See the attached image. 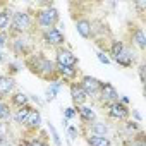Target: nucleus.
Returning <instances> with one entry per match:
<instances>
[{
  "label": "nucleus",
  "mask_w": 146,
  "mask_h": 146,
  "mask_svg": "<svg viewBox=\"0 0 146 146\" xmlns=\"http://www.w3.org/2000/svg\"><path fill=\"white\" fill-rule=\"evenodd\" d=\"M24 65L33 72L35 76L45 79V81H57L58 76H57V70H55V62H52L50 58H46L41 52H35V53H29L24 60Z\"/></svg>",
  "instance_id": "1"
},
{
  "label": "nucleus",
  "mask_w": 146,
  "mask_h": 146,
  "mask_svg": "<svg viewBox=\"0 0 146 146\" xmlns=\"http://www.w3.org/2000/svg\"><path fill=\"white\" fill-rule=\"evenodd\" d=\"M35 26V16L28 11H17L12 12V19H11V31L16 35H26L29 31H33Z\"/></svg>",
  "instance_id": "2"
},
{
  "label": "nucleus",
  "mask_w": 146,
  "mask_h": 146,
  "mask_svg": "<svg viewBox=\"0 0 146 146\" xmlns=\"http://www.w3.org/2000/svg\"><path fill=\"white\" fill-rule=\"evenodd\" d=\"M58 21H60V14H58V11L53 5L43 7V9L36 11V14H35V24L41 31H46L50 28H55Z\"/></svg>",
  "instance_id": "3"
},
{
  "label": "nucleus",
  "mask_w": 146,
  "mask_h": 146,
  "mask_svg": "<svg viewBox=\"0 0 146 146\" xmlns=\"http://www.w3.org/2000/svg\"><path fill=\"white\" fill-rule=\"evenodd\" d=\"M41 40L46 46H53V48H60L64 46L65 36L58 28H50L46 31H41Z\"/></svg>",
  "instance_id": "4"
},
{
  "label": "nucleus",
  "mask_w": 146,
  "mask_h": 146,
  "mask_svg": "<svg viewBox=\"0 0 146 146\" xmlns=\"http://www.w3.org/2000/svg\"><path fill=\"white\" fill-rule=\"evenodd\" d=\"M55 64L57 65H64V67H78L79 60H78V57L72 53L69 48L60 46L55 52Z\"/></svg>",
  "instance_id": "5"
},
{
  "label": "nucleus",
  "mask_w": 146,
  "mask_h": 146,
  "mask_svg": "<svg viewBox=\"0 0 146 146\" xmlns=\"http://www.w3.org/2000/svg\"><path fill=\"white\" fill-rule=\"evenodd\" d=\"M79 86L84 90V93L88 95V98H98V93H100V88H102V81L93 78V76H83L79 81Z\"/></svg>",
  "instance_id": "6"
},
{
  "label": "nucleus",
  "mask_w": 146,
  "mask_h": 146,
  "mask_svg": "<svg viewBox=\"0 0 146 146\" xmlns=\"http://www.w3.org/2000/svg\"><path fill=\"white\" fill-rule=\"evenodd\" d=\"M107 107V115L112 119V120H127L129 115H131V110L127 105L120 103V102H113L110 105H105Z\"/></svg>",
  "instance_id": "7"
},
{
  "label": "nucleus",
  "mask_w": 146,
  "mask_h": 146,
  "mask_svg": "<svg viewBox=\"0 0 146 146\" xmlns=\"http://www.w3.org/2000/svg\"><path fill=\"white\" fill-rule=\"evenodd\" d=\"M98 100L102 102V105H110L113 102H119V93L110 83H102V88H100V93H98Z\"/></svg>",
  "instance_id": "8"
},
{
  "label": "nucleus",
  "mask_w": 146,
  "mask_h": 146,
  "mask_svg": "<svg viewBox=\"0 0 146 146\" xmlns=\"http://www.w3.org/2000/svg\"><path fill=\"white\" fill-rule=\"evenodd\" d=\"M69 90H70V100H72V103L76 105V108H78V107H83V105L88 102V95L84 93V90L79 86L78 81L70 83V84H69Z\"/></svg>",
  "instance_id": "9"
},
{
  "label": "nucleus",
  "mask_w": 146,
  "mask_h": 146,
  "mask_svg": "<svg viewBox=\"0 0 146 146\" xmlns=\"http://www.w3.org/2000/svg\"><path fill=\"white\" fill-rule=\"evenodd\" d=\"M23 125L26 127L28 132H36L40 129V125H41V113H40V110L38 108H31V112L26 117V120H24Z\"/></svg>",
  "instance_id": "10"
},
{
  "label": "nucleus",
  "mask_w": 146,
  "mask_h": 146,
  "mask_svg": "<svg viewBox=\"0 0 146 146\" xmlns=\"http://www.w3.org/2000/svg\"><path fill=\"white\" fill-rule=\"evenodd\" d=\"M14 88H16L14 78L12 76H2V78H0V100L5 102V98L12 95Z\"/></svg>",
  "instance_id": "11"
},
{
  "label": "nucleus",
  "mask_w": 146,
  "mask_h": 146,
  "mask_svg": "<svg viewBox=\"0 0 146 146\" xmlns=\"http://www.w3.org/2000/svg\"><path fill=\"white\" fill-rule=\"evenodd\" d=\"M55 70L60 81H70L74 83L78 78V67H64V65H57L55 64Z\"/></svg>",
  "instance_id": "12"
},
{
  "label": "nucleus",
  "mask_w": 146,
  "mask_h": 146,
  "mask_svg": "<svg viewBox=\"0 0 146 146\" xmlns=\"http://www.w3.org/2000/svg\"><path fill=\"white\" fill-rule=\"evenodd\" d=\"M12 52L16 55H26V57L29 55L31 48H29V43L26 41L24 35H17V38L12 41Z\"/></svg>",
  "instance_id": "13"
},
{
  "label": "nucleus",
  "mask_w": 146,
  "mask_h": 146,
  "mask_svg": "<svg viewBox=\"0 0 146 146\" xmlns=\"http://www.w3.org/2000/svg\"><path fill=\"white\" fill-rule=\"evenodd\" d=\"M119 65H122V67H132V64L136 62V57H134V53H132V50L129 48V46H124V50L113 58Z\"/></svg>",
  "instance_id": "14"
},
{
  "label": "nucleus",
  "mask_w": 146,
  "mask_h": 146,
  "mask_svg": "<svg viewBox=\"0 0 146 146\" xmlns=\"http://www.w3.org/2000/svg\"><path fill=\"white\" fill-rule=\"evenodd\" d=\"M76 115H79V119H81V122H83L84 125H90L91 122H95V120H96V112H95L91 107H86V105L78 107Z\"/></svg>",
  "instance_id": "15"
},
{
  "label": "nucleus",
  "mask_w": 146,
  "mask_h": 146,
  "mask_svg": "<svg viewBox=\"0 0 146 146\" xmlns=\"http://www.w3.org/2000/svg\"><path fill=\"white\" fill-rule=\"evenodd\" d=\"M131 41L139 50H144L146 48V35H144L143 28H137V26L132 28V31H131Z\"/></svg>",
  "instance_id": "16"
},
{
  "label": "nucleus",
  "mask_w": 146,
  "mask_h": 146,
  "mask_svg": "<svg viewBox=\"0 0 146 146\" xmlns=\"http://www.w3.org/2000/svg\"><path fill=\"white\" fill-rule=\"evenodd\" d=\"M91 28H93V23H91L90 19H86V17L76 21V29H78V33H79L84 40H90V38L93 36V35H91Z\"/></svg>",
  "instance_id": "17"
},
{
  "label": "nucleus",
  "mask_w": 146,
  "mask_h": 146,
  "mask_svg": "<svg viewBox=\"0 0 146 146\" xmlns=\"http://www.w3.org/2000/svg\"><path fill=\"white\" fill-rule=\"evenodd\" d=\"M11 105L16 107V108H21V107H26L29 105V96L24 95V93H12L11 95Z\"/></svg>",
  "instance_id": "18"
},
{
  "label": "nucleus",
  "mask_w": 146,
  "mask_h": 146,
  "mask_svg": "<svg viewBox=\"0 0 146 146\" xmlns=\"http://www.w3.org/2000/svg\"><path fill=\"white\" fill-rule=\"evenodd\" d=\"M11 19H12V11L4 7L0 11V31H7L11 28Z\"/></svg>",
  "instance_id": "19"
},
{
  "label": "nucleus",
  "mask_w": 146,
  "mask_h": 146,
  "mask_svg": "<svg viewBox=\"0 0 146 146\" xmlns=\"http://www.w3.org/2000/svg\"><path fill=\"white\" fill-rule=\"evenodd\" d=\"M86 141H88L90 146H110L112 144L107 136H95V134H88Z\"/></svg>",
  "instance_id": "20"
},
{
  "label": "nucleus",
  "mask_w": 146,
  "mask_h": 146,
  "mask_svg": "<svg viewBox=\"0 0 146 146\" xmlns=\"http://www.w3.org/2000/svg\"><path fill=\"white\" fill-rule=\"evenodd\" d=\"M31 105H26V107H21V108H17L16 112H14V115H12V119L17 122V124H24V120H26V117L29 115V112H31Z\"/></svg>",
  "instance_id": "21"
},
{
  "label": "nucleus",
  "mask_w": 146,
  "mask_h": 146,
  "mask_svg": "<svg viewBox=\"0 0 146 146\" xmlns=\"http://www.w3.org/2000/svg\"><path fill=\"white\" fill-rule=\"evenodd\" d=\"M90 134H95V136H107V132H108V125L107 124H103V122H91L90 124Z\"/></svg>",
  "instance_id": "22"
},
{
  "label": "nucleus",
  "mask_w": 146,
  "mask_h": 146,
  "mask_svg": "<svg viewBox=\"0 0 146 146\" xmlns=\"http://www.w3.org/2000/svg\"><path fill=\"white\" fill-rule=\"evenodd\" d=\"M60 86H62V81L60 79H57V81H52L50 83V88L46 90V102H52V100H55V96L58 95V91H60Z\"/></svg>",
  "instance_id": "23"
},
{
  "label": "nucleus",
  "mask_w": 146,
  "mask_h": 146,
  "mask_svg": "<svg viewBox=\"0 0 146 146\" xmlns=\"http://www.w3.org/2000/svg\"><path fill=\"white\" fill-rule=\"evenodd\" d=\"M124 46H125L124 41H120V40H112V41H110V46H108V52H110V55L115 58V57L124 50Z\"/></svg>",
  "instance_id": "24"
},
{
  "label": "nucleus",
  "mask_w": 146,
  "mask_h": 146,
  "mask_svg": "<svg viewBox=\"0 0 146 146\" xmlns=\"http://www.w3.org/2000/svg\"><path fill=\"white\" fill-rule=\"evenodd\" d=\"M29 141H31L33 146H50L45 136H43V137H36V136H35V137H29Z\"/></svg>",
  "instance_id": "25"
},
{
  "label": "nucleus",
  "mask_w": 146,
  "mask_h": 146,
  "mask_svg": "<svg viewBox=\"0 0 146 146\" xmlns=\"http://www.w3.org/2000/svg\"><path fill=\"white\" fill-rule=\"evenodd\" d=\"M11 40V35L7 31H0V48L7 46V41Z\"/></svg>",
  "instance_id": "26"
},
{
  "label": "nucleus",
  "mask_w": 146,
  "mask_h": 146,
  "mask_svg": "<svg viewBox=\"0 0 146 146\" xmlns=\"http://www.w3.org/2000/svg\"><path fill=\"white\" fill-rule=\"evenodd\" d=\"M48 129H50V132H52V139H53V144H55V146H60L62 143H60V137H58V134H57L55 127L50 124V125H48Z\"/></svg>",
  "instance_id": "27"
},
{
  "label": "nucleus",
  "mask_w": 146,
  "mask_h": 146,
  "mask_svg": "<svg viewBox=\"0 0 146 146\" xmlns=\"http://www.w3.org/2000/svg\"><path fill=\"white\" fill-rule=\"evenodd\" d=\"M64 115H65L67 120H69V119H74V117H76V108H65Z\"/></svg>",
  "instance_id": "28"
},
{
  "label": "nucleus",
  "mask_w": 146,
  "mask_h": 146,
  "mask_svg": "<svg viewBox=\"0 0 146 146\" xmlns=\"http://www.w3.org/2000/svg\"><path fill=\"white\" fill-rule=\"evenodd\" d=\"M96 55H98V60H100L102 64H110V58L105 55V52H98Z\"/></svg>",
  "instance_id": "29"
},
{
  "label": "nucleus",
  "mask_w": 146,
  "mask_h": 146,
  "mask_svg": "<svg viewBox=\"0 0 146 146\" xmlns=\"http://www.w3.org/2000/svg\"><path fill=\"white\" fill-rule=\"evenodd\" d=\"M69 136H70V139H76V137H78V129L70 125V127H69Z\"/></svg>",
  "instance_id": "30"
},
{
  "label": "nucleus",
  "mask_w": 146,
  "mask_h": 146,
  "mask_svg": "<svg viewBox=\"0 0 146 146\" xmlns=\"http://www.w3.org/2000/svg\"><path fill=\"white\" fill-rule=\"evenodd\" d=\"M139 127H137V124L136 122H127V131H131V132H134V131H137Z\"/></svg>",
  "instance_id": "31"
},
{
  "label": "nucleus",
  "mask_w": 146,
  "mask_h": 146,
  "mask_svg": "<svg viewBox=\"0 0 146 146\" xmlns=\"http://www.w3.org/2000/svg\"><path fill=\"white\" fill-rule=\"evenodd\" d=\"M139 81L144 83V65H139Z\"/></svg>",
  "instance_id": "32"
},
{
  "label": "nucleus",
  "mask_w": 146,
  "mask_h": 146,
  "mask_svg": "<svg viewBox=\"0 0 146 146\" xmlns=\"http://www.w3.org/2000/svg\"><path fill=\"white\" fill-rule=\"evenodd\" d=\"M132 115L136 117V120H141V115H139V112H136V110H132Z\"/></svg>",
  "instance_id": "33"
},
{
  "label": "nucleus",
  "mask_w": 146,
  "mask_h": 146,
  "mask_svg": "<svg viewBox=\"0 0 146 146\" xmlns=\"http://www.w3.org/2000/svg\"><path fill=\"white\" fill-rule=\"evenodd\" d=\"M4 105H5V102H4V100H0V110L4 108Z\"/></svg>",
  "instance_id": "34"
},
{
  "label": "nucleus",
  "mask_w": 146,
  "mask_h": 146,
  "mask_svg": "<svg viewBox=\"0 0 146 146\" xmlns=\"http://www.w3.org/2000/svg\"><path fill=\"white\" fill-rule=\"evenodd\" d=\"M2 62H4V53L0 52V64H2Z\"/></svg>",
  "instance_id": "35"
},
{
  "label": "nucleus",
  "mask_w": 146,
  "mask_h": 146,
  "mask_svg": "<svg viewBox=\"0 0 146 146\" xmlns=\"http://www.w3.org/2000/svg\"><path fill=\"white\" fill-rule=\"evenodd\" d=\"M2 7H4V5H2V4H0V11H2Z\"/></svg>",
  "instance_id": "36"
},
{
  "label": "nucleus",
  "mask_w": 146,
  "mask_h": 146,
  "mask_svg": "<svg viewBox=\"0 0 146 146\" xmlns=\"http://www.w3.org/2000/svg\"><path fill=\"white\" fill-rule=\"evenodd\" d=\"M0 78H2V74H0Z\"/></svg>",
  "instance_id": "37"
}]
</instances>
